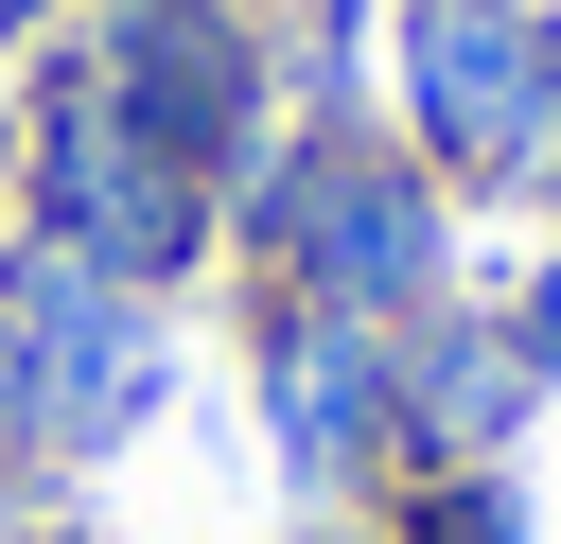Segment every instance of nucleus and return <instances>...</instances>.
<instances>
[{"label":"nucleus","mask_w":561,"mask_h":544,"mask_svg":"<svg viewBox=\"0 0 561 544\" xmlns=\"http://www.w3.org/2000/svg\"><path fill=\"white\" fill-rule=\"evenodd\" d=\"M526 404L543 369L508 351V316H403V474H491Z\"/></svg>","instance_id":"obj_5"},{"label":"nucleus","mask_w":561,"mask_h":544,"mask_svg":"<svg viewBox=\"0 0 561 544\" xmlns=\"http://www.w3.org/2000/svg\"><path fill=\"white\" fill-rule=\"evenodd\" d=\"M508 351H526V369H543V386H561V263H543V281H526V298H508Z\"/></svg>","instance_id":"obj_7"},{"label":"nucleus","mask_w":561,"mask_h":544,"mask_svg":"<svg viewBox=\"0 0 561 544\" xmlns=\"http://www.w3.org/2000/svg\"><path fill=\"white\" fill-rule=\"evenodd\" d=\"M263 439H280V474L298 491H351V474H386L403 456V333H368V316H280L263 333Z\"/></svg>","instance_id":"obj_4"},{"label":"nucleus","mask_w":561,"mask_h":544,"mask_svg":"<svg viewBox=\"0 0 561 544\" xmlns=\"http://www.w3.org/2000/svg\"><path fill=\"white\" fill-rule=\"evenodd\" d=\"M0 456H35V369H18V316H0Z\"/></svg>","instance_id":"obj_8"},{"label":"nucleus","mask_w":561,"mask_h":544,"mask_svg":"<svg viewBox=\"0 0 561 544\" xmlns=\"http://www.w3.org/2000/svg\"><path fill=\"white\" fill-rule=\"evenodd\" d=\"M403 105L438 175H526L561 123V35L526 0H403Z\"/></svg>","instance_id":"obj_3"},{"label":"nucleus","mask_w":561,"mask_h":544,"mask_svg":"<svg viewBox=\"0 0 561 544\" xmlns=\"http://www.w3.org/2000/svg\"><path fill=\"white\" fill-rule=\"evenodd\" d=\"M245 228L298 263L316 316H368V333L438 316V193H421L403 158H280V175L245 193Z\"/></svg>","instance_id":"obj_1"},{"label":"nucleus","mask_w":561,"mask_h":544,"mask_svg":"<svg viewBox=\"0 0 561 544\" xmlns=\"http://www.w3.org/2000/svg\"><path fill=\"white\" fill-rule=\"evenodd\" d=\"M0 544H88V526H0Z\"/></svg>","instance_id":"obj_9"},{"label":"nucleus","mask_w":561,"mask_h":544,"mask_svg":"<svg viewBox=\"0 0 561 544\" xmlns=\"http://www.w3.org/2000/svg\"><path fill=\"white\" fill-rule=\"evenodd\" d=\"M0 316H18V369H35V456H105V439L158 421V316H140V281L35 246L0 281Z\"/></svg>","instance_id":"obj_2"},{"label":"nucleus","mask_w":561,"mask_h":544,"mask_svg":"<svg viewBox=\"0 0 561 544\" xmlns=\"http://www.w3.org/2000/svg\"><path fill=\"white\" fill-rule=\"evenodd\" d=\"M403 544H526L508 456H491V474H403Z\"/></svg>","instance_id":"obj_6"}]
</instances>
